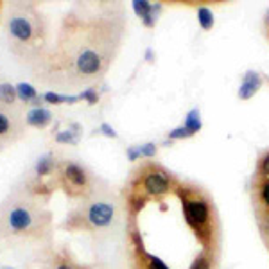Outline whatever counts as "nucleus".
Returning <instances> with one entry per match:
<instances>
[{
    "instance_id": "nucleus-1",
    "label": "nucleus",
    "mask_w": 269,
    "mask_h": 269,
    "mask_svg": "<svg viewBox=\"0 0 269 269\" xmlns=\"http://www.w3.org/2000/svg\"><path fill=\"white\" fill-rule=\"evenodd\" d=\"M124 14L121 6H103L93 18H67L65 29L56 36L52 49L34 61L36 81L56 83L63 75V85L92 83L106 74L121 47Z\"/></svg>"
},
{
    "instance_id": "nucleus-2",
    "label": "nucleus",
    "mask_w": 269,
    "mask_h": 269,
    "mask_svg": "<svg viewBox=\"0 0 269 269\" xmlns=\"http://www.w3.org/2000/svg\"><path fill=\"white\" fill-rule=\"evenodd\" d=\"M52 216L36 196L13 192L0 203V241L13 246L50 244Z\"/></svg>"
},
{
    "instance_id": "nucleus-3",
    "label": "nucleus",
    "mask_w": 269,
    "mask_h": 269,
    "mask_svg": "<svg viewBox=\"0 0 269 269\" xmlns=\"http://www.w3.org/2000/svg\"><path fill=\"white\" fill-rule=\"evenodd\" d=\"M174 196L180 199L183 221L201 249L221 253V221L212 196L199 185L181 180Z\"/></svg>"
},
{
    "instance_id": "nucleus-4",
    "label": "nucleus",
    "mask_w": 269,
    "mask_h": 269,
    "mask_svg": "<svg viewBox=\"0 0 269 269\" xmlns=\"http://www.w3.org/2000/svg\"><path fill=\"white\" fill-rule=\"evenodd\" d=\"M180 178L156 162H142L133 170L126 185L124 206L129 219H137L140 210L151 201H162L167 196H174Z\"/></svg>"
},
{
    "instance_id": "nucleus-5",
    "label": "nucleus",
    "mask_w": 269,
    "mask_h": 269,
    "mask_svg": "<svg viewBox=\"0 0 269 269\" xmlns=\"http://www.w3.org/2000/svg\"><path fill=\"white\" fill-rule=\"evenodd\" d=\"M121 201L113 194L95 188L92 194L81 199L74 212L67 217L65 226L90 234H108L113 232L121 223Z\"/></svg>"
},
{
    "instance_id": "nucleus-6",
    "label": "nucleus",
    "mask_w": 269,
    "mask_h": 269,
    "mask_svg": "<svg viewBox=\"0 0 269 269\" xmlns=\"http://www.w3.org/2000/svg\"><path fill=\"white\" fill-rule=\"evenodd\" d=\"M45 24L42 14L31 4H14L6 16V36L14 56L32 61L45 40Z\"/></svg>"
},
{
    "instance_id": "nucleus-7",
    "label": "nucleus",
    "mask_w": 269,
    "mask_h": 269,
    "mask_svg": "<svg viewBox=\"0 0 269 269\" xmlns=\"http://www.w3.org/2000/svg\"><path fill=\"white\" fill-rule=\"evenodd\" d=\"M27 269H104L97 264H81L70 255V252H57L52 242L36 248L34 255L29 259Z\"/></svg>"
},
{
    "instance_id": "nucleus-8",
    "label": "nucleus",
    "mask_w": 269,
    "mask_h": 269,
    "mask_svg": "<svg viewBox=\"0 0 269 269\" xmlns=\"http://www.w3.org/2000/svg\"><path fill=\"white\" fill-rule=\"evenodd\" d=\"M57 174H60L63 187L72 196H78V198L83 199L95 190V185H93L95 180L90 174V170L85 165H81V163L74 162V160H63V162H60Z\"/></svg>"
},
{
    "instance_id": "nucleus-9",
    "label": "nucleus",
    "mask_w": 269,
    "mask_h": 269,
    "mask_svg": "<svg viewBox=\"0 0 269 269\" xmlns=\"http://www.w3.org/2000/svg\"><path fill=\"white\" fill-rule=\"evenodd\" d=\"M129 267L131 269H170L160 257L152 255L145 249L144 241L138 232V224L134 219H129Z\"/></svg>"
},
{
    "instance_id": "nucleus-10",
    "label": "nucleus",
    "mask_w": 269,
    "mask_h": 269,
    "mask_svg": "<svg viewBox=\"0 0 269 269\" xmlns=\"http://www.w3.org/2000/svg\"><path fill=\"white\" fill-rule=\"evenodd\" d=\"M25 115L22 108L0 106V151L18 142L25 133Z\"/></svg>"
},
{
    "instance_id": "nucleus-11",
    "label": "nucleus",
    "mask_w": 269,
    "mask_h": 269,
    "mask_svg": "<svg viewBox=\"0 0 269 269\" xmlns=\"http://www.w3.org/2000/svg\"><path fill=\"white\" fill-rule=\"evenodd\" d=\"M252 205H253V214L269 212V178L253 174Z\"/></svg>"
},
{
    "instance_id": "nucleus-12",
    "label": "nucleus",
    "mask_w": 269,
    "mask_h": 269,
    "mask_svg": "<svg viewBox=\"0 0 269 269\" xmlns=\"http://www.w3.org/2000/svg\"><path fill=\"white\" fill-rule=\"evenodd\" d=\"M262 86V78H260L259 72H246L244 78H242L241 83V88H239V99L246 101V99H252L257 92L260 90Z\"/></svg>"
},
{
    "instance_id": "nucleus-13",
    "label": "nucleus",
    "mask_w": 269,
    "mask_h": 269,
    "mask_svg": "<svg viewBox=\"0 0 269 269\" xmlns=\"http://www.w3.org/2000/svg\"><path fill=\"white\" fill-rule=\"evenodd\" d=\"M217 266H219V253L199 249V253L194 257L188 269H217Z\"/></svg>"
},
{
    "instance_id": "nucleus-14",
    "label": "nucleus",
    "mask_w": 269,
    "mask_h": 269,
    "mask_svg": "<svg viewBox=\"0 0 269 269\" xmlns=\"http://www.w3.org/2000/svg\"><path fill=\"white\" fill-rule=\"evenodd\" d=\"M0 106L7 108H20L18 106V93L16 88L6 79H0Z\"/></svg>"
},
{
    "instance_id": "nucleus-15",
    "label": "nucleus",
    "mask_w": 269,
    "mask_h": 269,
    "mask_svg": "<svg viewBox=\"0 0 269 269\" xmlns=\"http://www.w3.org/2000/svg\"><path fill=\"white\" fill-rule=\"evenodd\" d=\"M50 119H52V113L40 106L32 108V110H29L27 113H25V122L31 126H36V128H43L47 122H50Z\"/></svg>"
},
{
    "instance_id": "nucleus-16",
    "label": "nucleus",
    "mask_w": 269,
    "mask_h": 269,
    "mask_svg": "<svg viewBox=\"0 0 269 269\" xmlns=\"http://www.w3.org/2000/svg\"><path fill=\"white\" fill-rule=\"evenodd\" d=\"M133 9H134V13H137L138 16L144 20L145 25H149V27L155 25L156 11H155V7L147 2V0H137V2H133Z\"/></svg>"
},
{
    "instance_id": "nucleus-17",
    "label": "nucleus",
    "mask_w": 269,
    "mask_h": 269,
    "mask_svg": "<svg viewBox=\"0 0 269 269\" xmlns=\"http://www.w3.org/2000/svg\"><path fill=\"white\" fill-rule=\"evenodd\" d=\"M57 165H60V163H56L52 155H45L36 163V174H38V176H49L54 170H57Z\"/></svg>"
},
{
    "instance_id": "nucleus-18",
    "label": "nucleus",
    "mask_w": 269,
    "mask_h": 269,
    "mask_svg": "<svg viewBox=\"0 0 269 269\" xmlns=\"http://www.w3.org/2000/svg\"><path fill=\"white\" fill-rule=\"evenodd\" d=\"M255 221H257V228H259L260 239H262L264 246H266L269 252V212L255 214Z\"/></svg>"
},
{
    "instance_id": "nucleus-19",
    "label": "nucleus",
    "mask_w": 269,
    "mask_h": 269,
    "mask_svg": "<svg viewBox=\"0 0 269 269\" xmlns=\"http://www.w3.org/2000/svg\"><path fill=\"white\" fill-rule=\"evenodd\" d=\"M16 93H18V99L24 104H36V101H38L36 90L32 88L31 85H25V83H20V85L16 86Z\"/></svg>"
},
{
    "instance_id": "nucleus-20",
    "label": "nucleus",
    "mask_w": 269,
    "mask_h": 269,
    "mask_svg": "<svg viewBox=\"0 0 269 269\" xmlns=\"http://www.w3.org/2000/svg\"><path fill=\"white\" fill-rule=\"evenodd\" d=\"M198 22L205 31H210L214 27V14L208 7H198Z\"/></svg>"
},
{
    "instance_id": "nucleus-21",
    "label": "nucleus",
    "mask_w": 269,
    "mask_h": 269,
    "mask_svg": "<svg viewBox=\"0 0 269 269\" xmlns=\"http://www.w3.org/2000/svg\"><path fill=\"white\" fill-rule=\"evenodd\" d=\"M185 128H187L192 134L199 133V129H201V117H199V110H192L190 113L187 115Z\"/></svg>"
},
{
    "instance_id": "nucleus-22",
    "label": "nucleus",
    "mask_w": 269,
    "mask_h": 269,
    "mask_svg": "<svg viewBox=\"0 0 269 269\" xmlns=\"http://www.w3.org/2000/svg\"><path fill=\"white\" fill-rule=\"evenodd\" d=\"M255 174L269 178V149H267V151H264L262 155L259 156V160H257Z\"/></svg>"
},
{
    "instance_id": "nucleus-23",
    "label": "nucleus",
    "mask_w": 269,
    "mask_h": 269,
    "mask_svg": "<svg viewBox=\"0 0 269 269\" xmlns=\"http://www.w3.org/2000/svg\"><path fill=\"white\" fill-rule=\"evenodd\" d=\"M188 137H192V133L188 131L185 126H181V128H176L174 131L169 133V138H172V140H180V138H188Z\"/></svg>"
},
{
    "instance_id": "nucleus-24",
    "label": "nucleus",
    "mask_w": 269,
    "mask_h": 269,
    "mask_svg": "<svg viewBox=\"0 0 269 269\" xmlns=\"http://www.w3.org/2000/svg\"><path fill=\"white\" fill-rule=\"evenodd\" d=\"M85 97V99H88L90 101V104H93V103H97V93H95V90H86V92H83L81 93V99Z\"/></svg>"
},
{
    "instance_id": "nucleus-25",
    "label": "nucleus",
    "mask_w": 269,
    "mask_h": 269,
    "mask_svg": "<svg viewBox=\"0 0 269 269\" xmlns=\"http://www.w3.org/2000/svg\"><path fill=\"white\" fill-rule=\"evenodd\" d=\"M266 34H267V40H269V11H267V16H266Z\"/></svg>"
},
{
    "instance_id": "nucleus-26",
    "label": "nucleus",
    "mask_w": 269,
    "mask_h": 269,
    "mask_svg": "<svg viewBox=\"0 0 269 269\" xmlns=\"http://www.w3.org/2000/svg\"><path fill=\"white\" fill-rule=\"evenodd\" d=\"M0 269H13V267H7V266H2V267H0Z\"/></svg>"
},
{
    "instance_id": "nucleus-27",
    "label": "nucleus",
    "mask_w": 269,
    "mask_h": 269,
    "mask_svg": "<svg viewBox=\"0 0 269 269\" xmlns=\"http://www.w3.org/2000/svg\"><path fill=\"white\" fill-rule=\"evenodd\" d=\"M0 79H2V75H0Z\"/></svg>"
}]
</instances>
